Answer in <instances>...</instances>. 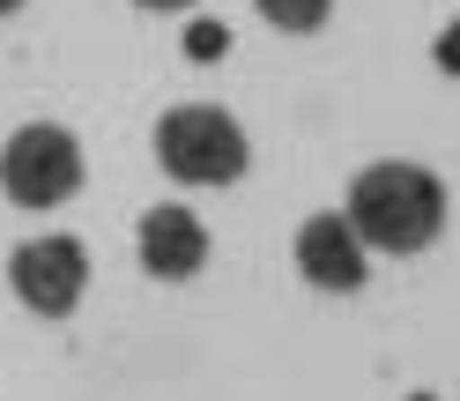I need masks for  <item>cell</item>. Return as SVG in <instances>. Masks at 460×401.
Instances as JSON below:
<instances>
[{
    "label": "cell",
    "mask_w": 460,
    "mask_h": 401,
    "mask_svg": "<svg viewBox=\"0 0 460 401\" xmlns=\"http://www.w3.org/2000/svg\"><path fill=\"white\" fill-rule=\"evenodd\" d=\"M349 231L379 253H423L446 231V186L423 164H371L349 179Z\"/></svg>",
    "instance_id": "1"
},
{
    "label": "cell",
    "mask_w": 460,
    "mask_h": 401,
    "mask_svg": "<svg viewBox=\"0 0 460 401\" xmlns=\"http://www.w3.org/2000/svg\"><path fill=\"white\" fill-rule=\"evenodd\" d=\"M156 164L179 186H230L252 164V149H245V127L223 104H179L156 120Z\"/></svg>",
    "instance_id": "2"
},
{
    "label": "cell",
    "mask_w": 460,
    "mask_h": 401,
    "mask_svg": "<svg viewBox=\"0 0 460 401\" xmlns=\"http://www.w3.org/2000/svg\"><path fill=\"white\" fill-rule=\"evenodd\" d=\"M0 186L15 209H60L67 193H82V141L67 127H22L0 149Z\"/></svg>",
    "instance_id": "3"
},
{
    "label": "cell",
    "mask_w": 460,
    "mask_h": 401,
    "mask_svg": "<svg viewBox=\"0 0 460 401\" xmlns=\"http://www.w3.org/2000/svg\"><path fill=\"white\" fill-rule=\"evenodd\" d=\"M8 282H15V298L31 312L60 320V312H75L82 290H90V253H82V238H31V245H15Z\"/></svg>",
    "instance_id": "4"
},
{
    "label": "cell",
    "mask_w": 460,
    "mask_h": 401,
    "mask_svg": "<svg viewBox=\"0 0 460 401\" xmlns=\"http://www.w3.org/2000/svg\"><path fill=\"white\" fill-rule=\"evenodd\" d=\"M297 268L320 290H357L364 282V238L349 231V216H305L297 223Z\"/></svg>",
    "instance_id": "5"
},
{
    "label": "cell",
    "mask_w": 460,
    "mask_h": 401,
    "mask_svg": "<svg viewBox=\"0 0 460 401\" xmlns=\"http://www.w3.org/2000/svg\"><path fill=\"white\" fill-rule=\"evenodd\" d=\"M200 261H208V231H200V216L171 209V200L141 216V268H149V275L186 282V275H200Z\"/></svg>",
    "instance_id": "6"
},
{
    "label": "cell",
    "mask_w": 460,
    "mask_h": 401,
    "mask_svg": "<svg viewBox=\"0 0 460 401\" xmlns=\"http://www.w3.org/2000/svg\"><path fill=\"white\" fill-rule=\"evenodd\" d=\"M252 8H261L275 31H297L305 38V31H320V22L334 15V0H252Z\"/></svg>",
    "instance_id": "7"
},
{
    "label": "cell",
    "mask_w": 460,
    "mask_h": 401,
    "mask_svg": "<svg viewBox=\"0 0 460 401\" xmlns=\"http://www.w3.org/2000/svg\"><path fill=\"white\" fill-rule=\"evenodd\" d=\"M223 22H193V31H186V52H193V60H223Z\"/></svg>",
    "instance_id": "8"
},
{
    "label": "cell",
    "mask_w": 460,
    "mask_h": 401,
    "mask_svg": "<svg viewBox=\"0 0 460 401\" xmlns=\"http://www.w3.org/2000/svg\"><path fill=\"white\" fill-rule=\"evenodd\" d=\"M438 67H453V75H460V22H453V31L438 38Z\"/></svg>",
    "instance_id": "9"
},
{
    "label": "cell",
    "mask_w": 460,
    "mask_h": 401,
    "mask_svg": "<svg viewBox=\"0 0 460 401\" xmlns=\"http://www.w3.org/2000/svg\"><path fill=\"white\" fill-rule=\"evenodd\" d=\"M134 8H156V15H179V8H193V0H134Z\"/></svg>",
    "instance_id": "10"
},
{
    "label": "cell",
    "mask_w": 460,
    "mask_h": 401,
    "mask_svg": "<svg viewBox=\"0 0 460 401\" xmlns=\"http://www.w3.org/2000/svg\"><path fill=\"white\" fill-rule=\"evenodd\" d=\"M15 8H22V0H0V15H15Z\"/></svg>",
    "instance_id": "11"
}]
</instances>
